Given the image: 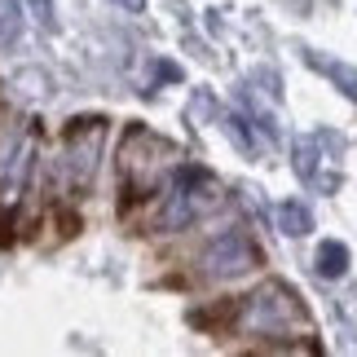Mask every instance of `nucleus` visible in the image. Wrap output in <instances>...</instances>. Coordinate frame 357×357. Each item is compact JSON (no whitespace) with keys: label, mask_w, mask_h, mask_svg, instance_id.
Here are the masks:
<instances>
[{"label":"nucleus","mask_w":357,"mask_h":357,"mask_svg":"<svg viewBox=\"0 0 357 357\" xmlns=\"http://www.w3.org/2000/svg\"><path fill=\"white\" fill-rule=\"evenodd\" d=\"M313 269H318V278H344V269H349V247L344 243H322L318 247V256H313Z\"/></svg>","instance_id":"9"},{"label":"nucleus","mask_w":357,"mask_h":357,"mask_svg":"<svg viewBox=\"0 0 357 357\" xmlns=\"http://www.w3.org/2000/svg\"><path fill=\"white\" fill-rule=\"evenodd\" d=\"M260 260L265 256H260V247L247 229H221V234H212L199 247L195 269H199V278H208V282H234V278H247Z\"/></svg>","instance_id":"5"},{"label":"nucleus","mask_w":357,"mask_h":357,"mask_svg":"<svg viewBox=\"0 0 357 357\" xmlns=\"http://www.w3.org/2000/svg\"><path fill=\"white\" fill-rule=\"evenodd\" d=\"M305 62L313 66V71H322L326 79H335L349 102H357V71L349 62H335V58H326V53H318V49H305Z\"/></svg>","instance_id":"6"},{"label":"nucleus","mask_w":357,"mask_h":357,"mask_svg":"<svg viewBox=\"0 0 357 357\" xmlns=\"http://www.w3.org/2000/svg\"><path fill=\"white\" fill-rule=\"evenodd\" d=\"M225 132H229V142H234L243 155H260V146H265L260 142V123L252 115H238V111L225 115Z\"/></svg>","instance_id":"8"},{"label":"nucleus","mask_w":357,"mask_h":357,"mask_svg":"<svg viewBox=\"0 0 357 357\" xmlns=\"http://www.w3.org/2000/svg\"><path fill=\"white\" fill-rule=\"evenodd\" d=\"M115 5H123V9H132V13H137V9H142V0H115Z\"/></svg>","instance_id":"12"},{"label":"nucleus","mask_w":357,"mask_h":357,"mask_svg":"<svg viewBox=\"0 0 357 357\" xmlns=\"http://www.w3.org/2000/svg\"><path fill=\"white\" fill-rule=\"evenodd\" d=\"M176 159H181V150H176L168 137H155L146 128H128L123 150H119L123 195H128V199H150L176 172Z\"/></svg>","instance_id":"3"},{"label":"nucleus","mask_w":357,"mask_h":357,"mask_svg":"<svg viewBox=\"0 0 357 357\" xmlns=\"http://www.w3.org/2000/svg\"><path fill=\"white\" fill-rule=\"evenodd\" d=\"M102 146H106V119L98 115L71 119L62 137V155H58V181L66 190H89L102 163Z\"/></svg>","instance_id":"4"},{"label":"nucleus","mask_w":357,"mask_h":357,"mask_svg":"<svg viewBox=\"0 0 357 357\" xmlns=\"http://www.w3.org/2000/svg\"><path fill=\"white\" fill-rule=\"evenodd\" d=\"M221 203H225V190H221V181H216L212 172H203V168H181V163H176L172 181H168V190L159 195L155 216H150V229H159V234L190 229V225H199L203 216H212Z\"/></svg>","instance_id":"2"},{"label":"nucleus","mask_w":357,"mask_h":357,"mask_svg":"<svg viewBox=\"0 0 357 357\" xmlns=\"http://www.w3.org/2000/svg\"><path fill=\"white\" fill-rule=\"evenodd\" d=\"M291 155H296V172H300V181L318 185V163H322V155H318V137H300Z\"/></svg>","instance_id":"10"},{"label":"nucleus","mask_w":357,"mask_h":357,"mask_svg":"<svg viewBox=\"0 0 357 357\" xmlns=\"http://www.w3.org/2000/svg\"><path fill=\"white\" fill-rule=\"evenodd\" d=\"M234 331L269 340V344H287V340L313 335V322H309V309L300 305V296L287 282H260L252 296L238 300Z\"/></svg>","instance_id":"1"},{"label":"nucleus","mask_w":357,"mask_h":357,"mask_svg":"<svg viewBox=\"0 0 357 357\" xmlns=\"http://www.w3.org/2000/svg\"><path fill=\"white\" fill-rule=\"evenodd\" d=\"M273 225H278L287 238H305L309 229H313V212L305 208V203L287 199V203H278V208H273Z\"/></svg>","instance_id":"7"},{"label":"nucleus","mask_w":357,"mask_h":357,"mask_svg":"<svg viewBox=\"0 0 357 357\" xmlns=\"http://www.w3.org/2000/svg\"><path fill=\"white\" fill-rule=\"evenodd\" d=\"M18 5H13V0H5V5H0V45H13V40H18Z\"/></svg>","instance_id":"11"}]
</instances>
